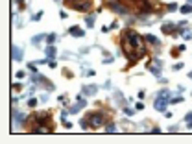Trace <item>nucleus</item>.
Returning a JSON list of instances; mask_svg holds the SVG:
<instances>
[{"mask_svg":"<svg viewBox=\"0 0 192 144\" xmlns=\"http://www.w3.org/2000/svg\"><path fill=\"white\" fill-rule=\"evenodd\" d=\"M120 46L129 65H135L141 57L146 55V39L131 28H126L120 33Z\"/></svg>","mask_w":192,"mask_h":144,"instance_id":"nucleus-1","label":"nucleus"},{"mask_svg":"<svg viewBox=\"0 0 192 144\" xmlns=\"http://www.w3.org/2000/svg\"><path fill=\"white\" fill-rule=\"evenodd\" d=\"M65 4L80 13H87L92 9V0H65Z\"/></svg>","mask_w":192,"mask_h":144,"instance_id":"nucleus-2","label":"nucleus"},{"mask_svg":"<svg viewBox=\"0 0 192 144\" xmlns=\"http://www.w3.org/2000/svg\"><path fill=\"white\" fill-rule=\"evenodd\" d=\"M87 122H89V128H91V129H98V128L103 126L105 115L102 113V111H92V113L87 115Z\"/></svg>","mask_w":192,"mask_h":144,"instance_id":"nucleus-3","label":"nucleus"},{"mask_svg":"<svg viewBox=\"0 0 192 144\" xmlns=\"http://www.w3.org/2000/svg\"><path fill=\"white\" fill-rule=\"evenodd\" d=\"M50 120H52L50 111H41L30 118V122H33V126H50Z\"/></svg>","mask_w":192,"mask_h":144,"instance_id":"nucleus-4","label":"nucleus"},{"mask_svg":"<svg viewBox=\"0 0 192 144\" xmlns=\"http://www.w3.org/2000/svg\"><path fill=\"white\" fill-rule=\"evenodd\" d=\"M107 7L109 9H113L115 13H118V15H127V6H124L122 2H118V0H109L107 2Z\"/></svg>","mask_w":192,"mask_h":144,"instance_id":"nucleus-5","label":"nucleus"},{"mask_svg":"<svg viewBox=\"0 0 192 144\" xmlns=\"http://www.w3.org/2000/svg\"><path fill=\"white\" fill-rule=\"evenodd\" d=\"M170 104V100L168 98H163V96H155V102H153V107L157 111H161V113H164L166 111V105Z\"/></svg>","mask_w":192,"mask_h":144,"instance_id":"nucleus-6","label":"nucleus"},{"mask_svg":"<svg viewBox=\"0 0 192 144\" xmlns=\"http://www.w3.org/2000/svg\"><path fill=\"white\" fill-rule=\"evenodd\" d=\"M30 131L31 133H52L54 131V124H50V126H31Z\"/></svg>","mask_w":192,"mask_h":144,"instance_id":"nucleus-7","label":"nucleus"},{"mask_svg":"<svg viewBox=\"0 0 192 144\" xmlns=\"http://www.w3.org/2000/svg\"><path fill=\"white\" fill-rule=\"evenodd\" d=\"M163 33L164 35H177V31H176V24H163Z\"/></svg>","mask_w":192,"mask_h":144,"instance_id":"nucleus-8","label":"nucleus"},{"mask_svg":"<svg viewBox=\"0 0 192 144\" xmlns=\"http://www.w3.org/2000/svg\"><path fill=\"white\" fill-rule=\"evenodd\" d=\"M11 54H13V59H15V61H22V57H24V52L20 50L19 46H13V48H11Z\"/></svg>","mask_w":192,"mask_h":144,"instance_id":"nucleus-9","label":"nucleus"},{"mask_svg":"<svg viewBox=\"0 0 192 144\" xmlns=\"http://www.w3.org/2000/svg\"><path fill=\"white\" fill-rule=\"evenodd\" d=\"M81 91H83V94H85V96H92V94H96L98 87H96V85H85Z\"/></svg>","mask_w":192,"mask_h":144,"instance_id":"nucleus-10","label":"nucleus"},{"mask_svg":"<svg viewBox=\"0 0 192 144\" xmlns=\"http://www.w3.org/2000/svg\"><path fill=\"white\" fill-rule=\"evenodd\" d=\"M68 33H70L72 37H83V35H85V31H83L80 26H72V28L68 30Z\"/></svg>","mask_w":192,"mask_h":144,"instance_id":"nucleus-11","label":"nucleus"},{"mask_svg":"<svg viewBox=\"0 0 192 144\" xmlns=\"http://www.w3.org/2000/svg\"><path fill=\"white\" fill-rule=\"evenodd\" d=\"M153 61H155V65H152V66H150V70L159 78V76H161V66H163V63L159 61V59H153Z\"/></svg>","mask_w":192,"mask_h":144,"instance_id":"nucleus-12","label":"nucleus"},{"mask_svg":"<svg viewBox=\"0 0 192 144\" xmlns=\"http://www.w3.org/2000/svg\"><path fill=\"white\" fill-rule=\"evenodd\" d=\"M146 39V43H150V44H153V46H161V41H159L155 35H146L144 37Z\"/></svg>","mask_w":192,"mask_h":144,"instance_id":"nucleus-13","label":"nucleus"},{"mask_svg":"<svg viewBox=\"0 0 192 144\" xmlns=\"http://www.w3.org/2000/svg\"><path fill=\"white\" fill-rule=\"evenodd\" d=\"M46 55H48V59H54L56 57V46H54V44L46 46Z\"/></svg>","mask_w":192,"mask_h":144,"instance_id":"nucleus-14","label":"nucleus"},{"mask_svg":"<svg viewBox=\"0 0 192 144\" xmlns=\"http://www.w3.org/2000/svg\"><path fill=\"white\" fill-rule=\"evenodd\" d=\"M13 118H15V124H19V122H22L26 118L24 113H19V111H13Z\"/></svg>","mask_w":192,"mask_h":144,"instance_id":"nucleus-15","label":"nucleus"},{"mask_svg":"<svg viewBox=\"0 0 192 144\" xmlns=\"http://www.w3.org/2000/svg\"><path fill=\"white\" fill-rule=\"evenodd\" d=\"M179 35L183 37L185 41H188V39H192V30H187V31L183 30V31H179Z\"/></svg>","mask_w":192,"mask_h":144,"instance_id":"nucleus-16","label":"nucleus"},{"mask_svg":"<svg viewBox=\"0 0 192 144\" xmlns=\"http://www.w3.org/2000/svg\"><path fill=\"white\" fill-rule=\"evenodd\" d=\"M81 107H85V104H81V102H78L76 105H74V107H70L68 111H70V113H78V111H80Z\"/></svg>","mask_w":192,"mask_h":144,"instance_id":"nucleus-17","label":"nucleus"},{"mask_svg":"<svg viewBox=\"0 0 192 144\" xmlns=\"http://www.w3.org/2000/svg\"><path fill=\"white\" fill-rule=\"evenodd\" d=\"M105 131H107V133H113V131H116V126L113 124V122H107V124H105Z\"/></svg>","mask_w":192,"mask_h":144,"instance_id":"nucleus-18","label":"nucleus"},{"mask_svg":"<svg viewBox=\"0 0 192 144\" xmlns=\"http://www.w3.org/2000/svg\"><path fill=\"white\" fill-rule=\"evenodd\" d=\"M181 13H183V15H187V13H192V4H187V6H183V7H181Z\"/></svg>","mask_w":192,"mask_h":144,"instance_id":"nucleus-19","label":"nucleus"},{"mask_svg":"<svg viewBox=\"0 0 192 144\" xmlns=\"http://www.w3.org/2000/svg\"><path fill=\"white\" fill-rule=\"evenodd\" d=\"M42 39H46V35H42V33H41V35H35V37H31V43H33V44H37V43H41Z\"/></svg>","mask_w":192,"mask_h":144,"instance_id":"nucleus-20","label":"nucleus"},{"mask_svg":"<svg viewBox=\"0 0 192 144\" xmlns=\"http://www.w3.org/2000/svg\"><path fill=\"white\" fill-rule=\"evenodd\" d=\"M185 120H187V126H188V128H192V111L185 115Z\"/></svg>","mask_w":192,"mask_h":144,"instance_id":"nucleus-21","label":"nucleus"},{"mask_svg":"<svg viewBox=\"0 0 192 144\" xmlns=\"http://www.w3.org/2000/svg\"><path fill=\"white\" fill-rule=\"evenodd\" d=\"M85 24H87L89 28H92V24H94V17H92V15H89L87 19H85Z\"/></svg>","mask_w":192,"mask_h":144,"instance_id":"nucleus-22","label":"nucleus"},{"mask_svg":"<svg viewBox=\"0 0 192 144\" xmlns=\"http://www.w3.org/2000/svg\"><path fill=\"white\" fill-rule=\"evenodd\" d=\"M46 41H48L50 44H54V41H56V35H54V33H50V35H46Z\"/></svg>","mask_w":192,"mask_h":144,"instance_id":"nucleus-23","label":"nucleus"},{"mask_svg":"<svg viewBox=\"0 0 192 144\" xmlns=\"http://www.w3.org/2000/svg\"><path fill=\"white\" fill-rule=\"evenodd\" d=\"M179 102H183V98L177 96V98H170V104H179Z\"/></svg>","mask_w":192,"mask_h":144,"instance_id":"nucleus-24","label":"nucleus"},{"mask_svg":"<svg viewBox=\"0 0 192 144\" xmlns=\"http://www.w3.org/2000/svg\"><path fill=\"white\" fill-rule=\"evenodd\" d=\"M28 105H30V107H35V105H37V100H35V98H30V100H28Z\"/></svg>","mask_w":192,"mask_h":144,"instance_id":"nucleus-25","label":"nucleus"},{"mask_svg":"<svg viewBox=\"0 0 192 144\" xmlns=\"http://www.w3.org/2000/svg\"><path fill=\"white\" fill-rule=\"evenodd\" d=\"M41 17H42V11H37V13H35L33 17H31V20H39Z\"/></svg>","mask_w":192,"mask_h":144,"instance_id":"nucleus-26","label":"nucleus"},{"mask_svg":"<svg viewBox=\"0 0 192 144\" xmlns=\"http://www.w3.org/2000/svg\"><path fill=\"white\" fill-rule=\"evenodd\" d=\"M15 2L19 4V7H20V9H26V4H24V0H15Z\"/></svg>","mask_w":192,"mask_h":144,"instance_id":"nucleus-27","label":"nucleus"},{"mask_svg":"<svg viewBox=\"0 0 192 144\" xmlns=\"http://www.w3.org/2000/svg\"><path fill=\"white\" fill-rule=\"evenodd\" d=\"M166 7H168V11H176V9H177V4H174V2H172V4H168Z\"/></svg>","mask_w":192,"mask_h":144,"instance_id":"nucleus-28","label":"nucleus"},{"mask_svg":"<svg viewBox=\"0 0 192 144\" xmlns=\"http://www.w3.org/2000/svg\"><path fill=\"white\" fill-rule=\"evenodd\" d=\"M48 66H50V69H56V66H57V63H56L54 59H48Z\"/></svg>","mask_w":192,"mask_h":144,"instance_id":"nucleus-29","label":"nucleus"},{"mask_svg":"<svg viewBox=\"0 0 192 144\" xmlns=\"http://www.w3.org/2000/svg\"><path fill=\"white\" fill-rule=\"evenodd\" d=\"M24 76H26L24 70H19V72H17V78H19V80H24Z\"/></svg>","mask_w":192,"mask_h":144,"instance_id":"nucleus-30","label":"nucleus"},{"mask_svg":"<svg viewBox=\"0 0 192 144\" xmlns=\"http://www.w3.org/2000/svg\"><path fill=\"white\" fill-rule=\"evenodd\" d=\"M124 113H126L127 116H131V115H133V109H129V107H124Z\"/></svg>","mask_w":192,"mask_h":144,"instance_id":"nucleus-31","label":"nucleus"},{"mask_svg":"<svg viewBox=\"0 0 192 144\" xmlns=\"http://www.w3.org/2000/svg\"><path fill=\"white\" fill-rule=\"evenodd\" d=\"M135 109H137V111H142V109H144V104H142V102H138V104L135 105Z\"/></svg>","mask_w":192,"mask_h":144,"instance_id":"nucleus-32","label":"nucleus"},{"mask_svg":"<svg viewBox=\"0 0 192 144\" xmlns=\"http://www.w3.org/2000/svg\"><path fill=\"white\" fill-rule=\"evenodd\" d=\"M103 63H105V65H109V63H113V57H105V59H103Z\"/></svg>","mask_w":192,"mask_h":144,"instance_id":"nucleus-33","label":"nucleus"},{"mask_svg":"<svg viewBox=\"0 0 192 144\" xmlns=\"http://www.w3.org/2000/svg\"><path fill=\"white\" fill-rule=\"evenodd\" d=\"M59 17H61V19H67V13H65V11L61 9V11H59Z\"/></svg>","mask_w":192,"mask_h":144,"instance_id":"nucleus-34","label":"nucleus"},{"mask_svg":"<svg viewBox=\"0 0 192 144\" xmlns=\"http://www.w3.org/2000/svg\"><path fill=\"white\" fill-rule=\"evenodd\" d=\"M181 66H183V63H177V65H174V70H179Z\"/></svg>","mask_w":192,"mask_h":144,"instance_id":"nucleus-35","label":"nucleus"},{"mask_svg":"<svg viewBox=\"0 0 192 144\" xmlns=\"http://www.w3.org/2000/svg\"><path fill=\"white\" fill-rule=\"evenodd\" d=\"M188 78H192V72H190V74H188Z\"/></svg>","mask_w":192,"mask_h":144,"instance_id":"nucleus-36","label":"nucleus"},{"mask_svg":"<svg viewBox=\"0 0 192 144\" xmlns=\"http://www.w3.org/2000/svg\"><path fill=\"white\" fill-rule=\"evenodd\" d=\"M57 2H59V0H57Z\"/></svg>","mask_w":192,"mask_h":144,"instance_id":"nucleus-37","label":"nucleus"},{"mask_svg":"<svg viewBox=\"0 0 192 144\" xmlns=\"http://www.w3.org/2000/svg\"><path fill=\"white\" fill-rule=\"evenodd\" d=\"M135 2H137V0H135Z\"/></svg>","mask_w":192,"mask_h":144,"instance_id":"nucleus-38","label":"nucleus"}]
</instances>
